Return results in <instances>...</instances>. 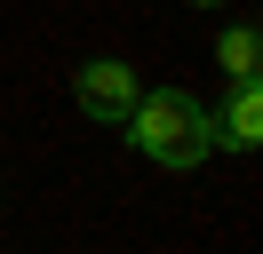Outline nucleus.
Here are the masks:
<instances>
[{"label":"nucleus","instance_id":"f257e3e1","mask_svg":"<svg viewBox=\"0 0 263 254\" xmlns=\"http://www.w3.org/2000/svg\"><path fill=\"white\" fill-rule=\"evenodd\" d=\"M208 119L215 111L199 103L192 88H152V95H136V111L120 127H128V143L152 159V167H176L183 175V167H199V159L215 151V127Z\"/></svg>","mask_w":263,"mask_h":254},{"label":"nucleus","instance_id":"f03ea898","mask_svg":"<svg viewBox=\"0 0 263 254\" xmlns=\"http://www.w3.org/2000/svg\"><path fill=\"white\" fill-rule=\"evenodd\" d=\"M72 95H80V111H88V119L120 127V119L136 111V95H144V88H136V72H128L120 56H88L80 72H72Z\"/></svg>","mask_w":263,"mask_h":254},{"label":"nucleus","instance_id":"7ed1b4c3","mask_svg":"<svg viewBox=\"0 0 263 254\" xmlns=\"http://www.w3.org/2000/svg\"><path fill=\"white\" fill-rule=\"evenodd\" d=\"M208 127H215V143H231V151H255V143H263V88H255V79H231L223 119H208Z\"/></svg>","mask_w":263,"mask_h":254},{"label":"nucleus","instance_id":"20e7f679","mask_svg":"<svg viewBox=\"0 0 263 254\" xmlns=\"http://www.w3.org/2000/svg\"><path fill=\"white\" fill-rule=\"evenodd\" d=\"M215 56H223V79H255V56H263V32H255V24H231Z\"/></svg>","mask_w":263,"mask_h":254},{"label":"nucleus","instance_id":"39448f33","mask_svg":"<svg viewBox=\"0 0 263 254\" xmlns=\"http://www.w3.org/2000/svg\"><path fill=\"white\" fill-rule=\"evenodd\" d=\"M192 8H215V0H192Z\"/></svg>","mask_w":263,"mask_h":254}]
</instances>
